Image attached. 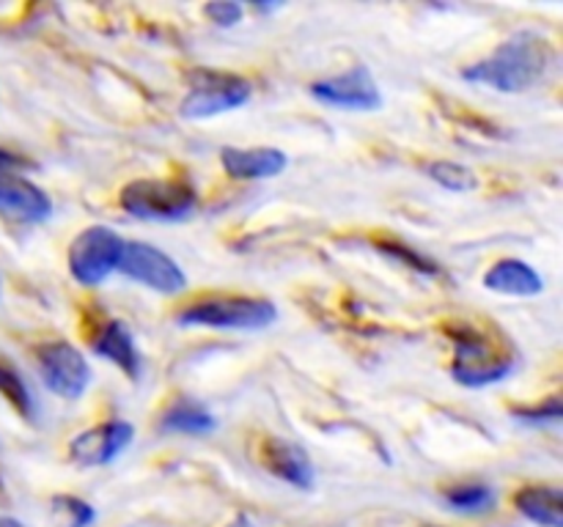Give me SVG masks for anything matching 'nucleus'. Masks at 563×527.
I'll use <instances>...</instances> for the list:
<instances>
[{
	"mask_svg": "<svg viewBox=\"0 0 563 527\" xmlns=\"http://www.w3.org/2000/svg\"><path fill=\"white\" fill-rule=\"evenodd\" d=\"M553 64V49L539 33L522 31L506 38L493 55L462 71L467 82L487 86L500 93H522L537 86Z\"/></svg>",
	"mask_w": 563,
	"mask_h": 527,
	"instance_id": "obj_1",
	"label": "nucleus"
},
{
	"mask_svg": "<svg viewBox=\"0 0 563 527\" xmlns=\"http://www.w3.org/2000/svg\"><path fill=\"white\" fill-rule=\"evenodd\" d=\"M445 335L454 340L451 377L465 388H487L515 371V357L500 349L498 340L484 329L456 322L445 329Z\"/></svg>",
	"mask_w": 563,
	"mask_h": 527,
	"instance_id": "obj_2",
	"label": "nucleus"
},
{
	"mask_svg": "<svg viewBox=\"0 0 563 527\" xmlns=\"http://www.w3.org/2000/svg\"><path fill=\"white\" fill-rule=\"evenodd\" d=\"M121 209L148 223H179L196 209V187L185 179H135L121 190Z\"/></svg>",
	"mask_w": 563,
	"mask_h": 527,
	"instance_id": "obj_3",
	"label": "nucleus"
},
{
	"mask_svg": "<svg viewBox=\"0 0 563 527\" xmlns=\"http://www.w3.org/2000/svg\"><path fill=\"white\" fill-rule=\"evenodd\" d=\"M278 307L262 296H212L192 302L176 313L179 327L212 329H264L275 324Z\"/></svg>",
	"mask_w": 563,
	"mask_h": 527,
	"instance_id": "obj_4",
	"label": "nucleus"
},
{
	"mask_svg": "<svg viewBox=\"0 0 563 527\" xmlns=\"http://www.w3.org/2000/svg\"><path fill=\"white\" fill-rule=\"evenodd\" d=\"M253 86L240 75L229 71H196L190 93L181 102L185 119H212V115L231 113L251 102Z\"/></svg>",
	"mask_w": 563,
	"mask_h": 527,
	"instance_id": "obj_5",
	"label": "nucleus"
},
{
	"mask_svg": "<svg viewBox=\"0 0 563 527\" xmlns=\"http://www.w3.org/2000/svg\"><path fill=\"white\" fill-rule=\"evenodd\" d=\"M124 239L113 228L91 225L82 231L69 247V272L80 285H102L113 272H119V258Z\"/></svg>",
	"mask_w": 563,
	"mask_h": 527,
	"instance_id": "obj_6",
	"label": "nucleus"
},
{
	"mask_svg": "<svg viewBox=\"0 0 563 527\" xmlns=\"http://www.w3.org/2000/svg\"><path fill=\"white\" fill-rule=\"evenodd\" d=\"M119 272L135 283L157 291V294L174 296L187 289V274L168 253L146 242L124 239V250L119 258Z\"/></svg>",
	"mask_w": 563,
	"mask_h": 527,
	"instance_id": "obj_7",
	"label": "nucleus"
},
{
	"mask_svg": "<svg viewBox=\"0 0 563 527\" xmlns=\"http://www.w3.org/2000/svg\"><path fill=\"white\" fill-rule=\"evenodd\" d=\"M36 362L47 390H53L55 395L66 401L82 399L93 379V371L82 351L66 340H49V344L38 346Z\"/></svg>",
	"mask_w": 563,
	"mask_h": 527,
	"instance_id": "obj_8",
	"label": "nucleus"
},
{
	"mask_svg": "<svg viewBox=\"0 0 563 527\" xmlns=\"http://www.w3.org/2000/svg\"><path fill=\"white\" fill-rule=\"evenodd\" d=\"M311 97L319 99L322 104L341 110H363V113H372V110L383 108V91H379L377 80H374V75L366 66H352L344 75L313 82Z\"/></svg>",
	"mask_w": 563,
	"mask_h": 527,
	"instance_id": "obj_9",
	"label": "nucleus"
},
{
	"mask_svg": "<svg viewBox=\"0 0 563 527\" xmlns=\"http://www.w3.org/2000/svg\"><path fill=\"white\" fill-rule=\"evenodd\" d=\"M135 439V426L126 421H108L77 434L69 442V456L82 467L110 464L119 459Z\"/></svg>",
	"mask_w": 563,
	"mask_h": 527,
	"instance_id": "obj_10",
	"label": "nucleus"
},
{
	"mask_svg": "<svg viewBox=\"0 0 563 527\" xmlns=\"http://www.w3.org/2000/svg\"><path fill=\"white\" fill-rule=\"evenodd\" d=\"M0 214L16 223H44L53 217V198L25 176L0 179Z\"/></svg>",
	"mask_w": 563,
	"mask_h": 527,
	"instance_id": "obj_11",
	"label": "nucleus"
},
{
	"mask_svg": "<svg viewBox=\"0 0 563 527\" xmlns=\"http://www.w3.org/2000/svg\"><path fill=\"white\" fill-rule=\"evenodd\" d=\"M220 165H223L225 173L231 179L240 181H253V179H273V176H280L289 165V157H286L280 148H231L225 146L220 152Z\"/></svg>",
	"mask_w": 563,
	"mask_h": 527,
	"instance_id": "obj_12",
	"label": "nucleus"
},
{
	"mask_svg": "<svg viewBox=\"0 0 563 527\" xmlns=\"http://www.w3.org/2000/svg\"><path fill=\"white\" fill-rule=\"evenodd\" d=\"M262 461L273 475L284 478L286 483L297 489H311L317 481L311 456L306 453V448L289 442V439H267L262 445Z\"/></svg>",
	"mask_w": 563,
	"mask_h": 527,
	"instance_id": "obj_13",
	"label": "nucleus"
},
{
	"mask_svg": "<svg viewBox=\"0 0 563 527\" xmlns=\"http://www.w3.org/2000/svg\"><path fill=\"white\" fill-rule=\"evenodd\" d=\"M91 346L99 357H104V360H110L113 366H119L126 377L135 379V382L141 379L143 355L124 322H119V318L104 322L102 327H99V333L93 335Z\"/></svg>",
	"mask_w": 563,
	"mask_h": 527,
	"instance_id": "obj_14",
	"label": "nucleus"
},
{
	"mask_svg": "<svg viewBox=\"0 0 563 527\" xmlns=\"http://www.w3.org/2000/svg\"><path fill=\"white\" fill-rule=\"evenodd\" d=\"M484 285L495 294L506 296H539L544 291V280L531 264L520 261V258H504L495 261L493 267L484 272Z\"/></svg>",
	"mask_w": 563,
	"mask_h": 527,
	"instance_id": "obj_15",
	"label": "nucleus"
},
{
	"mask_svg": "<svg viewBox=\"0 0 563 527\" xmlns=\"http://www.w3.org/2000/svg\"><path fill=\"white\" fill-rule=\"evenodd\" d=\"M517 511L542 527H563V492L555 486H528L517 492Z\"/></svg>",
	"mask_w": 563,
	"mask_h": 527,
	"instance_id": "obj_16",
	"label": "nucleus"
},
{
	"mask_svg": "<svg viewBox=\"0 0 563 527\" xmlns=\"http://www.w3.org/2000/svg\"><path fill=\"white\" fill-rule=\"evenodd\" d=\"M214 428H218V421H214L212 412L187 399L176 401L159 421V431L170 434H209Z\"/></svg>",
	"mask_w": 563,
	"mask_h": 527,
	"instance_id": "obj_17",
	"label": "nucleus"
},
{
	"mask_svg": "<svg viewBox=\"0 0 563 527\" xmlns=\"http://www.w3.org/2000/svg\"><path fill=\"white\" fill-rule=\"evenodd\" d=\"M443 497L460 514H484V511L493 508L498 494L487 483H460V486L445 489Z\"/></svg>",
	"mask_w": 563,
	"mask_h": 527,
	"instance_id": "obj_18",
	"label": "nucleus"
},
{
	"mask_svg": "<svg viewBox=\"0 0 563 527\" xmlns=\"http://www.w3.org/2000/svg\"><path fill=\"white\" fill-rule=\"evenodd\" d=\"M429 179L438 181L443 190L449 192H473L478 187L476 170H471L462 162H451V159H440L427 168Z\"/></svg>",
	"mask_w": 563,
	"mask_h": 527,
	"instance_id": "obj_19",
	"label": "nucleus"
},
{
	"mask_svg": "<svg viewBox=\"0 0 563 527\" xmlns=\"http://www.w3.org/2000/svg\"><path fill=\"white\" fill-rule=\"evenodd\" d=\"M0 395H3V399L9 401L22 417H33V412H36L27 384L22 382L20 373L11 371V368L3 366V362H0Z\"/></svg>",
	"mask_w": 563,
	"mask_h": 527,
	"instance_id": "obj_20",
	"label": "nucleus"
},
{
	"mask_svg": "<svg viewBox=\"0 0 563 527\" xmlns=\"http://www.w3.org/2000/svg\"><path fill=\"white\" fill-rule=\"evenodd\" d=\"M374 245H377L379 253H385V256L396 258V261H401V264H405V267L416 269V272H421V274H438L440 272L438 264L429 261V258H423L421 253H416V250H410V247H405V245H401V242L388 239V242H374Z\"/></svg>",
	"mask_w": 563,
	"mask_h": 527,
	"instance_id": "obj_21",
	"label": "nucleus"
},
{
	"mask_svg": "<svg viewBox=\"0 0 563 527\" xmlns=\"http://www.w3.org/2000/svg\"><path fill=\"white\" fill-rule=\"evenodd\" d=\"M55 511L66 514V527H88L97 519V511H93L86 500L69 497V494L55 497Z\"/></svg>",
	"mask_w": 563,
	"mask_h": 527,
	"instance_id": "obj_22",
	"label": "nucleus"
},
{
	"mask_svg": "<svg viewBox=\"0 0 563 527\" xmlns=\"http://www.w3.org/2000/svg\"><path fill=\"white\" fill-rule=\"evenodd\" d=\"M203 14L212 20V25L234 27V25H240L242 16H245V5L231 3V0H220V3L203 5Z\"/></svg>",
	"mask_w": 563,
	"mask_h": 527,
	"instance_id": "obj_23",
	"label": "nucleus"
},
{
	"mask_svg": "<svg viewBox=\"0 0 563 527\" xmlns=\"http://www.w3.org/2000/svg\"><path fill=\"white\" fill-rule=\"evenodd\" d=\"M515 415H517V421L531 423V426H548V423H559L563 417L561 399L559 395H553V399H550L544 406H537V410H517Z\"/></svg>",
	"mask_w": 563,
	"mask_h": 527,
	"instance_id": "obj_24",
	"label": "nucleus"
},
{
	"mask_svg": "<svg viewBox=\"0 0 563 527\" xmlns=\"http://www.w3.org/2000/svg\"><path fill=\"white\" fill-rule=\"evenodd\" d=\"M25 168H33L31 159L0 148V179H3V176H20V170H25Z\"/></svg>",
	"mask_w": 563,
	"mask_h": 527,
	"instance_id": "obj_25",
	"label": "nucleus"
},
{
	"mask_svg": "<svg viewBox=\"0 0 563 527\" xmlns=\"http://www.w3.org/2000/svg\"><path fill=\"white\" fill-rule=\"evenodd\" d=\"M229 527H253V522H251V516H245V514H242V516H236V519L231 522Z\"/></svg>",
	"mask_w": 563,
	"mask_h": 527,
	"instance_id": "obj_26",
	"label": "nucleus"
},
{
	"mask_svg": "<svg viewBox=\"0 0 563 527\" xmlns=\"http://www.w3.org/2000/svg\"><path fill=\"white\" fill-rule=\"evenodd\" d=\"M0 527H25V525L16 519H11V516H0Z\"/></svg>",
	"mask_w": 563,
	"mask_h": 527,
	"instance_id": "obj_27",
	"label": "nucleus"
}]
</instances>
